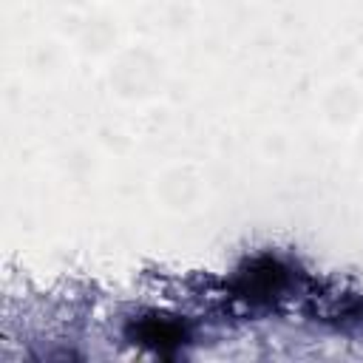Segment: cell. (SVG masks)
I'll return each mask as SVG.
<instances>
[{
	"mask_svg": "<svg viewBox=\"0 0 363 363\" xmlns=\"http://www.w3.org/2000/svg\"><path fill=\"white\" fill-rule=\"evenodd\" d=\"M139 337L142 340H150V343H156V346H162V343H179V326H173V323H167V320H145L142 323V329H139Z\"/></svg>",
	"mask_w": 363,
	"mask_h": 363,
	"instance_id": "cell-1",
	"label": "cell"
}]
</instances>
